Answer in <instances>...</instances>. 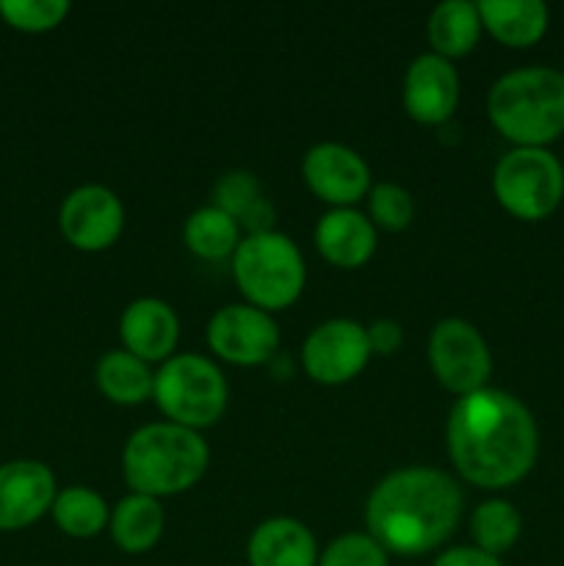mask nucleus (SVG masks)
Wrapping results in <instances>:
<instances>
[{
    "label": "nucleus",
    "mask_w": 564,
    "mask_h": 566,
    "mask_svg": "<svg viewBox=\"0 0 564 566\" xmlns=\"http://www.w3.org/2000/svg\"><path fill=\"white\" fill-rule=\"evenodd\" d=\"M119 337L125 352L144 363H166L180 337L175 310L160 298H138L122 313Z\"/></svg>",
    "instance_id": "2eb2a0df"
},
{
    "label": "nucleus",
    "mask_w": 564,
    "mask_h": 566,
    "mask_svg": "<svg viewBox=\"0 0 564 566\" xmlns=\"http://www.w3.org/2000/svg\"><path fill=\"white\" fill-rule=\"evenodd\" d=\"M429 44L435 55L451 61L462 59L476 48L481 36L479 6L470 0H446L429 17Z\"/></svg>",
    "instance_id": "aec40b11"
},
{
    "label": "nucleus",
    "mask_w": 564,
    "mask_h": 566,
    "mask_svg": "<svg viewBox=\"0 0 564 566\" xmlns=\"http://www.w3.org/2000/svg\"><path fill=\"white\" fill-rule=\"evenodd\" d=\"M55 475L36 459L0 464V531H22L53 509Z\"/></svg>",
    "instance_id": "ddd939ff"
},
{
    "label": "nucleus",
    "mask_w": 564,
    "mask_h": 566,
    "mask_svg": "<svg viewBox=\"0 0 564 566\" xmlns=\"http://www.w3.org/2000/svg\"><path fill=\"white\" fill-rule=\"evenodd\" d=\"M232 274L243 296L263 313L291 307L307 280L302 252L280 232L243 238L232 254Z\"/></svg>",
    "instance_id": "39448f33"
},
{
    "label": "nucleus",
    "mask_w": 564,
    "mask_h": 566,
    "mask_svg": "<svg viewBox=\"0 0 564 566\" xmlns=\"http://www.w3.org/2000/svg\"><path fill=\"white\" fill-rule=\"evenodd\" d=\"M208 446L194 429L149 423L127 440L122 473L133 492L158 501L191 490L208 470Z\"/></svg>",
    "instance_id": "20e7f679"
},
{
    "label": "nucleus",
    "mask_w": 564,
    "mask_h": 566,
    "mask_svg": "<svg viewBox=\"0 0 564 566\" xmlns=\"http://www.w3.org/2000/svg\"><path fill=\"white\" fill-rule=\"evenodd\" d=\"M520 534H523V517L509 501L481 503L470 517V536L487 556L501 558L518 545Z\"/></svg>",
    "instance_id": "b1692460"
},
{
    "label": "nucleus",
    "mask_w": 564,
    "mask_h": 566,
    "mask_svg": "<svg viewBox=\"0 0 564 566\" xmlns=\"http://www.w3.org/2000/svg\"><path fill=\"white\" fill-rule=\"evenodd\" d=\"M153 396L160 412L186 429H205L219 423L227 407V381L210 359L199 354H180L166 359L155 374Z\"/></svg>",
    "instance_id": "0eeeda50"
},
{
    "label": "nucleus",
    "mask_w": 564,
    "mask_h": 566,
    "mask_svg": "<svg viewBox=\"0 0 564 566\" xmlns=\"http://www.w3.org/2000/svg\"><path fill=\"white\" fill-rule=\"evenodd\" d=\"M459 103V75L451 61L435 53L418 55L404 77V108L420 125H442Z\"/></svg>",
    "instance_id": "4468645a"
},
{
    "label": "nucleus",
    "mask_w": 564,
    "mask_h": 566,
    "mask_svg": "<svg viewBox=\"0 0 564 566\" xmlns=\"http://www.w3.org/2000/svg\"><path fill=\"white\" fill-rule=\"evenodd\" d=\"M213 199L216 208L224 210L227 216H232V219L238 221L254 202L263 199V193H260V182L252 171L236 169L227 171V175L216 182Z\"/></svg>",
    "instance_id": "cd10ccee"
},
{
    "label": "nucleus",
    "mask_w": 564,
    "mask_h": 566,
    "mask_svg": "<svg viewBox=\"0 0 564 566\" xmlns=\"http://www.w3.org/2000/svg\"><path fill=\"white\" fill-rule=\"evenodd\" d=\"M498 205L520 221H542L564 199V166L551 149L514 147L492 171Z\"/></svg>",
    "instance_id": "423d86ee"
},
{
    "label": "nucleus",
    "mask_w": 564,
    "mask_h": 566,
    "mask_svg": "<svg viewBox=\"0 0 564 566\" xmlns=\"http://www.w3.org/2000/svg\"><path fill=\"white\" fill-rule=\"evenodd\" d=\"M164 523L166 517L160 503L155 497L138 495V492L122 497L108 520L114 545L119 551L133 553V556L153 551L158 545L160 534H164Z\"/></svg>",
    "instance_id": "6ab92c4d"
},
{
    "label": "nucleus",
    "mask_w": 564,
    "mask_h": 566,
    "mask_svg": "<svg viewBox=\"0 0 564 566\" xmlns=\"http://www.w3.org/2000/svg\"><path fill=\"white\" fill-rule=\"evenodd\" d=\"M429 365L435 379L459 398L487 387L492 374L484 337L473 324L459 318H446L431 329Z\"/></svg>",
    "instance_id": "6e6552de"
},
{
    "label": "nucleus",
    "mask_w": 564,
    "mask_h": 566,
    "mask_svg": "<svg viewBox=\"0 0 564 566\" xmlns=\"http://www.w3.org/2000/svg\"><path fill=\"white\" fill-rule=\"evenodd\" d=\"M238 232H241L238 221L210 205V208H199L197 213L188 216L186 227H182V241H186L188 252H194L197 258L224 260L227 254H236L238 243H241Z\"/></svg>",
    "instance_id": "4be33fe9"
},
{
    "label": "nucleus",
    "mask_w": 564,
    "mask_h": 566,
    "mask_svg": "<svg viewBox=\"0 0 564 566\" xmlns=\"http://www.w3.org/2000/svg\"><path fill=\"white\" fill-rule=\"evenodd\" d=\"M50 514H53L55 525H59L66 536H72V539H92V536H97L111 520L108 506H105L103 497L94 490H86V486L61 490L59 495H55Z\"/></svg>",
    "instance_id": "5701e85b"
},
{
    "label": "nucleus",
    "mask_w": 564,
    "mask_h": 566,
    "mask_svg": "<svg viewBox=\"0 0 564 566\" xmlns=\"http://www.w3.org/2000/svg\"><path fill=\"white\" fill-rule=\"evenodd\" d=\"M59 227L66 243L81 252H103L125 227V208L105 186H81L61 202Z\"/></svg>",
    "instance_id": "9b49d317"
},
{
    "label": "nucleus",
    "mask_w": 564,
    "mask_h": 566,
    "mask_svg": "<svg viewBox=\"0 0 564 566\" xmlns=\"http://www.w3.org/2000/svg\"><path fill=\"white\" fill-rule=\"evenodd\" d=\"M302 177L310 191L335 208H352L370 191V169L354 149L343 144H315L302 164Z\"/></svg>",
    "instance_id": "f8f14e48"
},
{
    "label": "nucleus",
    "mask_w": 564,
    "mask_h": 566,
    "mask_svg": "<svg viewBox=\"0 0 564 566\" xmlns=\"http://www.w3.org/2000/svg\"><path fill=\"white\" fill-rule=\"evenodd\" d=\"M446 437L453 468L481 490H503L523 481L540 453V431L529 407L512 392L492 387L453 403Z\"/></svg>",
    "instance_id": "f257e3e1"
},
{
    "label": "nucleus",
    "mask_w": 564,
    "mask_h": 566,
    "mask_svg": "<svg viewBox=\"0 0 564 566\" xmlns=\"http://www.w3.org/2000/svg\"><path fill=\"white\" fill-rule=\"evenodd\" d=\"M70 14L66 0H0V17L9 28L22 33L53 31Z\"/></svg>",
    "instance_id": "393cba45"
},
{
    "label": "nucleus",
    "mask_w": 564,
    "mask_h": 566,
    "mask_svg": "<svg viewBox=\"0 0 564 566\" xmlns=\"http://www.w3.org/2000/svg\"><path fill=\"white\" fill-rule=\"evenodd\" d=\"M249 566H315L318 547L307 525L291 517L265 520L249 536Z\"/></svg>",
    "instance_id": "f3484780"
},
{
    "label": "nucleus",
    "mask_w": 564,
    "mask_h": 566,
    "mask_svg": "<svg viewBox=\"0 0 564 566\" xmlns=\"http://www.w3.org/2000/svg\"><path fill=\"white\" fill-rule=\"evenodd\" d=\"M271 224H274V208L269 205V199L254 202L252 208L238 219V227H247L249 235H265V232H274L271 230Z\"/></svg>",
    "instance_id": "7c9ffc66"
},
{
    "label": "nucleus",
    "mask_w": 564,
    "mask_h": 566,
    "mask_svg": "<svg viewBox=\"0 0 564 566\" xmlns=\"http://www.w3.org/2000/svg\"><path fill=\"white\" fill-rule=\"evenodd\" d=\"M368 332V343H370V354H393L401 348L404 343V332L396 321L390 318H379L370 324Z\"/></svg>",
    "instance_id": "c85d7f7f"
},
{
    "label": "nucleus",
    "mask_w": 564,
    "mask_h": 566,
    "mask_svg": "<svg viewBox=\"0 0 564 566\" xmlns=\"http://www.w3.org/2000/svg\"><path fill=\"white\" fill-rule=\"evenodd\" d=\"M94 376L100 392L119 407H136L153 396L155 374H149V365L130 352H108L97 363Z\"/></svg>",
    "instance_id": "412c9836"
},
{
    "label": "nucleus",
    "mask_w": 564,
    "mask_h": 566,
    "mask_svg": "<svg viewBox=\"0 0 564 566\" xmlns=\"http://www.w3.org/2000/svg\"><path fill=\"white\" fill-rule=\"evenodd\" d=\"M315 566H390L387 551L370 534L337 536Z\"/></svg>",
    "instance_id": "bb28decb"
},
{
    "label": "nucleus",
    "mask_w": 564,
    "mask_h": 566,
    "mask_svg": "<svg viewBox=\"0 0 564 566\" xmlns=\"http://www.w3.org/2000/svg\"><path fill=\"white\" fill-rule=\"evenodd\" d=\"M208 346L224 363L249 368L274 357L280 348V329L263 310L252 304H230L210 318Z\"/></svg>",
    "instance_id": "9d476101"
},
{
    "label": "nucleus",
    "mask_w": 564,
    "mask_h": 566,
    "mask_svg": "<svg viewBox=\"0 0 564 566\" xmlns=\"http://www.w3.org/2000/svg\"><path fill=\"white\" fill-rule=\"evenodd\" d=\"M370 219L387 232H401L412 224L415 202L412 193L407 188L396 186V182H379L368 191Z\"/></svg>",
    "instance_id": "a878e982"
},
{
    "label": "nucleus",
    "mask_w": 564,
    "mask_h": 566,
    "mask_svg": "<svg viewBox=\"0 0 564 566\" xmlns=\"http://www.w3.org/2000/svg\"><path fill=\"white\" fill-rule=\"evenodd\" d=\"M487 114L506 142L547 149L564 136V75L551 66L506 72L492 83Z\"/></svg>",
    "instance_id": "7ed1b4c3"
},
{
    "label": "nucleus",
    "mask_w": 564,
    "mask_h": 566,
    "mask_svg": "<svg viewBox=\"0 0 564 566\" xmlns=\"http://www.w3.org/2000/svg\"><path fill=\"white\" fill-rule=\"evenodd\" d=\"M315 247L326 263L337 269H359L374 254L376 230L357 210L335 208L321 216L315 227Z\"/></svg>",
    "instance_id": "dca6fc26"
},
{
    "label": "nucleus",
    "mask_w": 564,
    "mask_h": 566,
    "mask_svg": "<svg viewBox=\"0 0 564 566\" xmlns=\"http://www.w3.org/2000/svg\"><path fill=\"white\" fill-rule=\"evenodd\" d=\"M481 28L506 48H534L547 31V6L542 0H481Z\"/></svg>",
    "instance_id": "a211bd4d"
},
{
    "label": "nucleus",
    "mask_w": 564,
    "mask_h": 566,
    "mask_svg": "<svg viewBox=\"0 0 564 566\" xmlns=\"http://www.w3.org/2000/svg\"><path fill=\"white\" fill-rule=\"evenodd\" d=\"M431 566H503L501 558L487 556L479 547H453L446 551Z\"/></svg>",
    "instance_id": "c756f323"
},
{
    "label": "nucleus",
    "mask_w": 564,
    "mask_h": 566,
    "mask_svg": "<svg viewBox=\"0 0 564 566\" xmlns=\"http://www.w3.org/2000/svg\"><path fill=\"white\" fill-rule=\"evenodd\" d=\"M368 332L357 321L335 318L315 326L304 340V370L318 385H346L368 365Z\"/></svg>",
    "instance_id": "1a4fd4ad"
},
{
    "label": "nucleus",
    "mask_w": 564,
    "mask_h": 566,
    "mask_svg": "<svg viewBox=\"0 0 564 566\" xmlns=\"http://www.w3.org/2000/svg\"><path fill=\"white\" fill-rule=\"evenodd\" d=\"M462 514V492L451 475L407 468L387 475L368 497L365 525L396 556H424L453 534Z\"/></svg>",
    "instance_id": "f03ea898"
}]
</instances>
